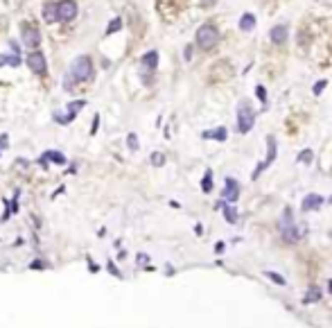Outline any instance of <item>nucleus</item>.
Returning a JSON list of instances; mask_svg holds the SVG:
<instances>
[{"instance_id":"f257e3e1","label":"nucleus","mask_w":332,"mask_h":328,"mask_svg":"<svg viewBox=\"0 0 332 328\" xmlns=\"http://www.w3.org/2000/svg\"><path fill=\"white\" fill-rule=\"evenodd\" d=\"M220 30H217V25H213V23H204V25L197 30V34H194V41H197V48L199 50H213L215 45L220 43Z\"/></svg>"},{"instance_id":"f03ea898","label":"nucleus","mask_w":332,"mask_h":328,"mask_svg":"<svg viewBox=\"0 0 332 328\" xmlns=\"http://www.w3.org/2000/svg\"><path fill=\"white\" fill-rule=\"evenodd\" d=\"M280 233H283V238H285V242H298L300 240V236L305 233V229L303 226H296V222H294V217H292V208H285L283 210V217H280Z\"/></svg>"},{"instance_id":"7ed1b4c3","label":"nucleus","mask_w":332,"mask_h":328,"mask_svg":"<svg viewBox=\"0 0 332 328\" xmlns=\"http://www.w3.org/2000/svg\"><path fill=\"white\" fill-rule=\"evenodd\" d=\"M253 123H256V111H253L251 102L249 100H242L237 104V131L240 134H249L253 129Z\"/></svg>"},{"instance_id":"20e7f679","label":"nucleus","mask_w":332,"mask_h":328,"mask_svg":"<svg viewBox=\"0 0 332 328\" xmlns=\"http://www.w3.org/2000/svg\"><path fill=\"white\" fill-rule=\"evenodd\" d=\"M70 75H73V80H75V82L91 80V75H93L91 57H88V54H81V57H77V59L73 61V66H70Z\"/></svg>"},{"instance_id":"39448f33","label":"nucleus","mask_w":332,"mask_h":328,"mask_svg":"<svg viewBox=\"0 0 332 328\" xmlns=\"http://www.w3.org/2000/svg\"><path fill=\"white\" fill-rule=\"evenodd\" d=\"M276 156H278V145H276V138H273V136H267V159H264V161L260 163L256 170H253V174H251L253 181H256V179L260 177V174H262L273 161H276Z\"/></svg>"},{"instance_id":"423d86ee","label":"nucleus","mask_w":332,"mask_h":328,"mask_svg":"<svg viewBox=\"0 0 332 328\" xmlns=\"http://www.w3.org/2000/svg\"><path fill=\"white\" fill-rule=\"evenodd\" d=\"M27 66H30V70H32V73L43 75V73H45V68H48V64H45V54L38 52V50L30 52V54H27Z\"/></svg>"},{"instance_id":"0eeeda50","label":"nucleus","mask_w":332,"mask_h":328,"mask_svg":"<svg viewBox=\"0 0 332 328\" xmlns=\"http://www.w3.org/2000/svg\"><path fill=\"white\" fill-rule=\"evenodd\" d=\"M57 9H59V21H73L77 16V2L75 0H61L57 2Z\"/></svg>"},{"instance_id":"6e6552de","label":"nucleus","mask_w":332,"mask_h":328,"mask_svg":"<svg viewBox=\"0 0 332 328\" xmlns=\"http://www.w3.org/2000/svg\"><path fill=\"white\" fill-rule=\"evenodd\" d=\"M23 43H25L27 48H37V45L41 43V32H38L37 27L25 25L23 27Z\"/></svg>"},{"instance_id":"1a4fd4ad","label":"nucleus","mask_w":332,"mask_h":328,"mask_svg":"<svg viewBox=\"0 0 332 328\" xmlns=\"http://www.w3.org/2000/svg\"><path fill=\"white\" fill-rule=\"evenodd\" d=\"M221 197H224L226 202H230V204L240 199V183H237L233 177L226 179V188H224V195H221Z\"/></svg>"},{"instance_id":"9d476101","label":"nucleus","mask_w":332,"mask_h":328,"mask_svg":"<svg viewBox=\"0 0 332 328\" xmlns=\"http://www.w3.org/2000/svg\"><path fill=\"white\" fill-rule=\"evenodd\" d=\"M287 37H290V27L285 25H276V27H271V32H269V39H271L273 43H278V45H283L285 41H287Z\"/></svg>"},{"instance_id":"9b49d317","label":"nucleus","mask_w":332,"mask_h":328,"mask_svg":"<svg viewBox=\"0 0 332 328\" xmlns=\"http://www.w3.org/2000/svg\"><path fill=\"white\" fill-rule=\"evenodd\" d=\"M323 206V197L321 195H316V193H312V195H307L305 199H303V204H300V208L305 210H319Z\"/></svg>"},{"instance_id":"f8f14e48","label":"nucleus","mask_w":332,"mask_h":328,"mask_svg":"<svg viewBox=\"0 0 332 328\" xmlns=\"http://www.w3.org/2000/svg\"><path fill=\"white\" fill-rule=\"evenodd\" d=\"M204 138H215V140H226L228 138V129H226V127H217V129H210V131H204Z\"/></svg>"},{"instance_id":"ddd939ff","label":"nucleus","mask_w":332,"mask_h":328,"mask_svg":"<svg viewBox=\"0 0 332 328\" xmlns=\"http://www.w3.org/2000/svg\"><path fill=\"white\" fill-rule=\"evenodd\" d=\"M43 18H45V23H57V21H59V9H57V5H45V7H43Z\"/></svg>"},{"instance_id":"4468645a","label":"nucleus","mask_w":332,"mask_h":328,"mask_svg":"<svg viewBox=\"0 0 332 328\" xmlns=\"http://www.w3.org/2000/svg\"><path fill=\"white\" fill-rule=\"evenodd\" d=\"M143 66H145V68H149V70H154L156 66H158V52H156V50H151V52L143 54Z\"/></svg>"},{"instance_id":"2eb2a0df","label":"nucleus","mask_w":332,"mask_h":328,"mask_svg":"<svg viewBox=\"0 0 332 328\" xmlns=\"http://www.w3.org/2000/svg\"><path fill=\"white\" fill-rule=\"evenodd\" d=\"M220 208L224 210L226 222H228V224H235V222H237V210H235V206H230V204H221V202H220Z\"/></svg>"},{"instance_id":"dca6fc26","label":"nucleus","mask_w":332,"mask_h":328,"mask_svg":"<svg viewBox=\"0 0 332 328\" xmlns=\"http://www.w3.org/2000/svg\"><path fill=\"white\" fill-rule=\"evenodd\" d=\"M253 27H256V16H253V14H244V16L240 18V30L242 32H251Z\"/></svg>"},{"instance_id":"f3484780","label":"nucleus","mask_w":332,"mask_h":328,"mask_svg":"<svg viewBox=\"0 0 332 328\" xmlns=\"http://www.w3.org/2000/svg\"><path fill=\"white\" fill-rule=\"evenodd\" d=\"M84 107H86V102H84V100H77V102H70V104H68V123H70V120H75L77 111H79V109H84Z\"/></svg>"},{"instance_id":"a211bd4d","label":"nucleus","mask_w":332,"mask_h":328,"mask_svg":"<svg viewBox=\"0 0 332 328\" xmlns=\"http://www.w3.org/2000/svg\"><path fill=\"white\" fill-rule=\"evenodd\" d=\"M201 190H204V193H210V190H213V170H206L204 181H201Z\"/></svg>"},{"instance_id":"6ab92c4d","label":"nucleus","mask_w":332,"mask_h":328,"mask_svg":"<svg viewBox=\"0 0 332 328\" xmlns=\"http://www.w3.org/2000/svg\"><path fill=\"white\" fill-rule=\"evenodd\" d=\"M319 299H321V292H319V287H310V292L305 294V299H303V301L310 303V301H319Z\"/></svg>"},{"instance_id":"aec40b11","label":"nucleus","mask_w":332,"mask_h":328,"mask_svg":"<svg viewBox=\"0 0 332 328\" xmlns=\"http://www.w3.org/2000/svg\"><path fill=\"white\" fill-rule=\"evenodd\" d=\"M118 30H122V18H113L111 25L107 27V34H113V32H118Z\"/></svg>"},{"instance_id":"412c9836","label":"nucleus","mask_w":332,"mask_h":328,"mask_svg":"<svg viewBox=\"0 0 332 328\" xmlns=\"http://www.w3.org/2000/svg\"><path fill=\"white\" fill-rule=\"evenodd\" d=\"M312 159H314L312 150H303V152L298 154V163H312Z\"/></svg>"},{"instance_id":"4be33fe9","label":"nucleus","mask_w":332,"mask_h":328,"mask_svg":"<svg viewBox=\"0 0 332 328\" xmlns=\"http://www.w3.org/2000/svg\"><path fill=\"white\" fill-rule=\"evenodd\" d=\"M163 163H165V156L161 154V152H154L151 154V165H156V167H161Z\"/></svg>"},{"instance_id":"5701e85b","label":"nucleus","mask_w":332,"mask_h":328,"mask_svg":"<svg viewBox=\"0 0 332 328\" xmlns=\"http://www.w3.org/2000/svg\"><path fill=\"white\" fill-rule=\"evenodd\" d=\"M264 276H267V279H271L273 283H278V285H285V283H287V281H285L280 274H276V272H264Z\"/></svg>"},{"instance_id":"b1692460","label":"nucleus","mask_w":332,"mask_h":328,"mask_svg":"<svg viewBox=\"0 0 332 328\" xmlns=\"http://www.w3.org/2000/svg\"><path fill=\"white\" fill-rule=\"evenodd\" d=\"M256 95H258V100H260V102H267V91H264L262 84H258V86H256Z\"/></svg>"},{"instance_id":"393cba45","label":"nucleus","mask_w":332,"mask_h":328,"mask_svg":"<svg viewBox=\"0 0 332 328\" xmlns=\"http://www.w3.org/2000/svg\"><path fill=\"white\" fill-rule=\"evenodd\" d=\"M326 86H328V82H326V80L316 82V84H314V88H312V93H314V95H321V93H323V88H326Z\"/></svg>"},{"instance_id":"a878e982","label":"nucleus","mask_w":332,"mask_h":328,"mask_svg":"<svg viewBox=\"0 0 332 328\" xmlns=\"http://www.w3.org/2000/svg\"><path fill=\"white\" fill-rule=\"evenodd\" d=\"M127 143H129V150H138V138H136V134H129V138H127Z\"/></svg>"},{"instance_id":"bb28decb","label":"nucleus","mask_w":332,"mask_h":328,"mask_svg":"<svg viewBox=\"0 0 332 328\" xmlns=\"http://www.w3.org/2000/svg\"><path fill=\"white\" fill-rule=\"evenodd\" d=\"M45 159H52V161H57V163H64L66 159L61 154H57V152H48V154H45Z\"/></svg>"},{"instance_id":"cd10ccee","label":"nucleus","mask_w":332,"mask_h":328,"mask_svg":"<svg viewBox=\"0 0 332 328\" xmlns=\"http://www.w3.org/2000/svg\"><path fill=\"white\" fill-rule=\"evenodd\" d=\"M97 124H100V116H95V120H93V129H91V134H95V131H97Z\"/></svg>"},{"instance_id":"c85d7f7f","label":"nucleus","mask_w":332,"mask_h":328,"mask_svg":"<svg viewBox=\"0 0 332 328\" xmlns=\"http://www.w3.org/2000/svg\"><path fill=\"white\" fill-rule=\"evenodd\" d=\"M215 251H217V253L224 251V242H217V245H215Z\"/></svg>"},{"instance_id":"c756f323","label":"nucleus","mask_w":332,"mask_h":328,"mask_svg":"<svg viewBox=\"0 0 332 328\" xmlns=\"http://www.w3.org/2000/svg\"><path fill=\"white\" fill-rule=\"evenodd\" d=\"M183 54H185V59H190V54H192V48L187 45V48H185V52H183Z\"/></svg>"},{"instance_id":"7c9ffc66","label":"nucleus","mask_w":332,"mask_h":328,"mask_svg":"<svg viewBox=\"0 0 332 328\" xmlns=\"http://www.w3.org/2000/svg\"><path fill=\"white\" fill-rule=\"evenodd\" d=\"M204 2V7H213L215 5V0H201Z\"/></svg>"},{"instance_id":"2f4dec72","label":"nucleus","mask_w":332,"mask_h":328,"mask_svg":"<svg viewBox=\"0 0 332 328\" xmlns=\"http://www.w3.org/2000/svg\"><path fill=\"white\" fill-rule=\"evenodd\" d=\"M7 64V57H5V54H0V66H5Z\"/></svg>"},{"instance_id":"473e14b6","label":"nucleus","mask_w":332,"mask_h":328,"mask_svg":"<svg viewBox=\"0 0 332 328\" xmlns=\"http://www.w3.org/2000/svg\"><path fill=\"white\" fill-rule=\"evenodd\" d=\"M328 290H330V292H332V281H328Z\"/></svg>"},{"instance_id":"72a5a7b5","label":"nucleus","mask_w":332,"mask_h":328,"mask_svg":"<svg viewBox=\"0 0 332 328\" xmlns=\"http://www.w3.org/2000/svg\"><path fill=\"white\" fill-rule=\"evenodd\" d=\"M328 202H330V204H332V197H330V199H328Z\"/></svg>"}]
</instances>
